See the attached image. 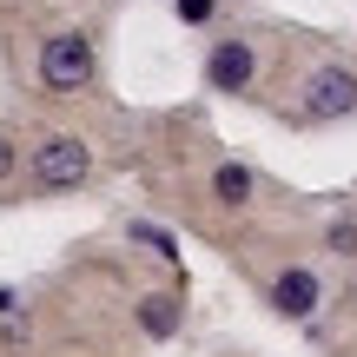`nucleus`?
Masks as SVG:
<instances>
[{"mask_svg":"<svg viewBox=\"0 0 357 357\" xmlns=\"http://www.w3.org/2000/svg\"><path fill=\"white\" fill-rule=\"evenodd\" d=\"M0 311H13V291H0Z\"/></svg>","mask_w":357,"mask_h":357,"instance_id":"f8f14e48","label":"nucleus"},{"mask_svg":"<svg viewBox=\"0 0 357 357\" xmlns=\"http://www.w3.org/2000/svg\"><path fill=\"white\" fill-rule=\"evenodd\" d=\"M132 238H139V245H153L159 258H172V238H166V231H159V225H146V218H139V225H132Z\"/></svg>","mask_w":357,"mask_h":357,"instance_id":"9d476101","label":"nucleus"},{"mask_svg":"<svg viewBox=\"0 0 357 357\" xmlns=\"http://www.w3.org/2000/svg\"><path fill=\"white\" fill-rule=\"evenodd\" d=\"M252 79H258V47H252V33H218L212 53H205V86L238 100V93H252Z\"/></svg>","mask_w":357,"mask_h":357,"instance_id":"20e7f679","label":"nucleus"},{"mask_svg":"<svg viewBox=\"0 0 357 357\" xmlns=\"http://www.w3.org/2000/svg\"><path fill=\"white\" fill-rule=\"evenodd\" d=\"M93 73H100V47H93V33L66 26V33L40 40V86H47V93H79V86H93Z\"/></svg>","mask_w":357,"mask_h":357,"instance_id":"7ed1b4c3","label":"nucleus"},{"mask_svg":"<svg viewBox=\"0 0 357 357\" xmlns=\"http://www.w3.org/2000/svg\"><path fill=\"white\" fill-rule=\"evenodd\" d=\"M357 113V73L351 66H311L305 79H298V106H291V119L298 126H337V119H351Z\"/></svg>","mask_w":357,"mask_h":357,"instance_id":"f257e3e1","label":"nucleus"},{"mask_svg":"<svg viewBox=\"0 0 357 357\" xmlns=\"http://www.w3.org/2000/svg\"><path fill=\"white\" fill-rule=\"evenodd\" d=\"M324 245H331V252H344V258H357V218H331Z\"/></svg>","mask_w":357,"mask_h":357,"instance_id":"1a4fd4ad","label":"nucleus"},{"mask_svg":"<svg viewBox=\"0 0 357 357\" xmlns=\"http://www.w3.org/2000/svg\"><path fill=\"white\" fill-rule=\"evenodd\" d=\"M86 178H93V146L73 139V132L40 139L33 159H26V185H33V192H79Z\"/></svg>","mask_w":357,"mask_h":357,"instance_id":"f03ea898","label":"nucleus"},{"mask_svg":"<svg viewBox=\"0 0 357 357\" xmlns=\"http://www.w3.org/2000/svg\"><path fill=\"white\" fill-rule=\"evenodd\" d=\"M178 318H185V311H178L172 291H146V298H139V331H146V337H172Z\"/></svg>","mask_w":357,"mask_h":357,"instance_id":"0eeeda50","label":"nucleus"},{"mask_svg":"<svg viewBox=\"0 0 357 357\" xmlns=\"http://www.w3.org/2000/svg\"><path fill=\"white\" fill-rule=\"evenodd\" d=\"M252 192H258V172H252V166H238V159H225V166H212V199L225 205V212H238V205H252Z\"/></svg>","mask_w":357,"mask_h":357,"instance_id":"423d86ee","label":"nucleus"},{"mask_svg":"<svg viewBox=\"0 0 357 357\" xmlns=\"http://www.w3.org/2000/svg\"><path fill=\"white\" fill-rule=\"evenodd\" d=\"M172 13H178L185 26H212V20H218V0H172Z\"/></svg>","mask_w":357,"mask_h":357,"instance_id":"6e6552de","label":"nucleus"},{"mask_svg":"<svg viewBox=\"0 0 357 357\" xmlns=\"http://www.w3.org/2000/svg\"><path fill=\"white\" fill-rule=\"evenodd\" d=\"M271 311L278 318H318V298H324V284H318V271L311 265H284L278 278H271Z\"/></svg>","mask_w":357,"mask_h":357,"instance_id":"39448f33","label":"nucleus"},{"mask_svg":"<svg viewBox=\"0 0 357 357\" xmlns=\"http://www.w3.org/2000/svg\"><path fill=\"white\" fill-rule=\"evenodd\" d=\"M13 166H20V153H13V139L0 132V178H13Z\"/></svg>","mask_w":357,"mask_h":357,"instance_id":"9b49d317","label":"nucleus"}]
</instances>
